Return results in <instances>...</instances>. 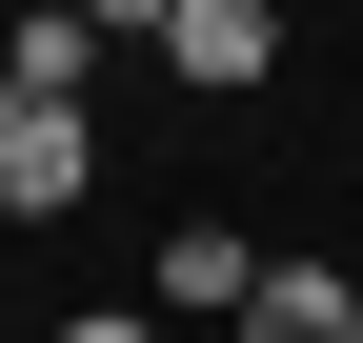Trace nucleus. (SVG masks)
Returning <instances> with one entry per match:
<instances>
[{
    "mask_svg": "<svg viewBox=\"0 0 363 343\" xmlns=\"http://www.w3.org/2000/svg\"><path fill=\"white\" fill-rule=\"evenodd\" d=\"M81 182H101V142H81V101H0V223H61Z\"/></svg>",
    "mask_w": 363,
    "mask_h": 343,
    "instance_id": "f257e3e1",
    "label": "nucleus"
},
{
    "mask_svg": "<svg viewBox=\"0 0 363 343\" xmlns=\"http://www.w3.org/2000/svg\"><path fill=\"white\" fill-rule=\"evenodd\" d=\"M262 61H283V21H262V0H162V81H202V101H242Z\"/></svg>",
    "mask_w": 363,
    "mask_h": 343,
    "instance_id": "f03ea898",
    "label": "nucleus"
},
{
    "mask_svg": "<svg viewBox=\"0 0 363 343\" xmlns=\"http://www.w3.org/2000/svg\"><path fill=\"white\" fill-rule=\"evenodd\" d=\"M101 81V21L81 0H0V101H81Z\"/></svg>",
    "mask_w": 363,
    "mask_h": 343,
    "instance_id": "7ed1b4c3",
    "label": "nucleus"
},
{
    "mask_svg": "<svg viewBox=\"0 0 363 343\" xmlns=\"http://www.w3.org/2000/svg\"><path fill=\"white\" fill-rule=\"evenodd\" d=\"M242 343H363V283L343 263H262L242 283Z\"/></svg>",
    "mask_w": 363,
    "mask_h": 343,
    "instance_id": "20e7f679",
    "label": "nucleus"
},
{
    "mask_svg": "<svg viewBox=\"0 0 363 343\" xmlns=\"http://www.w3.org/2000/svg\"><path fill=\"white\" fill-rule=\"evenodd\" d=\"M242 283H262V242H242V223H182V242H162V303H202V323H242Z\"/></svg>",
    "mask_w": 363,
    "mask_h": 343,
    "instance_id": "39448f33",
    "label": "nucleus"
},
{
    "mask_svg": "<svg viewBox=\"0 0 363 343\" xmlns=\"http://www.w3.org/2000/svg\"><path fill=\"white\" fill-rule=\"evenodd\" d=\"M61 343H162V303H81V323H61Z\"/></svg>",
    "mask_w": 363,
    "mask_h": 343,
    "instance_id": "423d86ee",
    "label": "nucleus"
},
{
    "mask_svg": "<svg viewBox=\"0 0 363 343\" xmlns=\"http://www.w3.org/2000/svg\"><path fill=\"white\" fill-rule=\"evenodd\" d=\"M262 21H283V0H262Z\"/></svg>",
    "mask_w": 363,
    "mask_h": 343,
    "instance_id": "0eeeda50",
    "label": "nucleus"
},
{
    "mask_svg": "<svg viewBox=\"0 0 363 343\" xmlns=\"http://www.w3.org/2000/svg\"><path fill=\"white\" fill-rule=\"evenodd\" d=\"M343 283H363V263H343Z\"/></svg>",
    "mask_w": 363,
    "mask_h": 343,
    "instance_id": "6e6552de",
    "label": "nucleus"
}]
</instances>
